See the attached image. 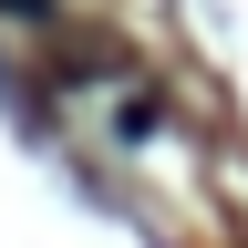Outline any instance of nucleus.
<instances>
[{
  "instance_id": "obj_1",
  "label": "nucleus",
  "mask_w": 248,
  "mask_h": 248,
  "mask_svg": "<svg viewBox=\"0 0 248 248\" xmlns=\"http://www.w3.org/2000/svg\"><path fill=\"white\" fill-rule=\"evenodd\" d=\"M0 11H11V21H52V0H0Z\"/></svg>"
}]
</instances>
